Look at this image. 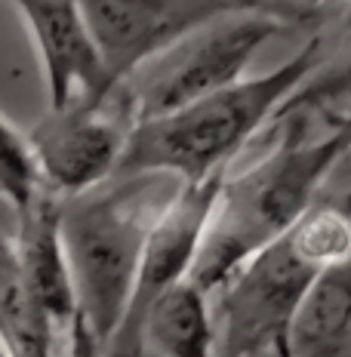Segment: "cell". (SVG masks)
Here are the masks:
<instances>
[{
	"mask_svg": "<svg viewBox=\"0 0 351 357\" xmlns=\"http://www.w3.org/2000/svg\"><path fill=\"white\" fill-rule=\"evenodd\" d=\"M281 139L241 173H225L207 222L191 280L213 296L244 262L271 247L315 206L330 173L351 148V111L330 136L308 139V117H283Z\"/></svg>",
	"mask_w": 351,
	"mask_h": 357,
	"instance_id": "obj_1",
	"label": "cell"
},
{
	"mask_svg": "<svg viewBox=\"0 0 351 357\" xmlns=\"http://www.w3.org/2000/svg\"><path fill=\"white\" fill-rule=\"evenodd\" d=\"M296 252L315 268H327L351 259V213L339 204H315L290 231Z\"/></svg>",
	"mask_w": 351,
	"mask_h": 357,
	"instance_id": "obj_14",
	"label": "cell"
},
{
	"mask_svg": "<svg viewBox=\"0 0 351 357\" xmlns=\"http://www.w3.org/2000/svg\"><path fill=\"white\" fill-rule=\"evenodd\" d=\"M59 326L28 299L19 284L13 237L0 247V342L10 357H53Z\"/></svg>",
	"mask_w": 351,
	"mask_h": 357,
	"instance_id": "obj_13",
	"label": "cell"
},
{
	"mask_svg": "<svg viewBox=\"0 0 351 357\" xmlns=\"http://www.w3.org/2000/svg\"><path fill=\"white\" fill-rule=\"evenodd\" d=\"M179 178L114 176L93 191L62 200L59 225L77 296V314L102 345L114 339L136 284L139 259Z\"/></svg>",
	"mask_w": 351,
	"mask_h": 357,
	"instance_id": "obj_3",
	"label": "cell"
},
{
	"mask_svg": "<svg viewBox=\"0 0 351 357\" xmlns=\"http://www.w3.org/2000/svg\"><path fill=\"white\" fill-rule=\"evenodd\" d=\"M10 237H13V234H6V231H0V247H6V243H10Z\"/></svg>",
	"mask_w": 351,
	"mask_h": 357,
	"instance_id": "obj_20",
	"label": "cell"
},
{
	"mask_svg": "<svg viewBox=\"0 0 351 357\" xmlns=\"http://www.w3.org/2000/svg\"><path fill=\"white\" fill-rule=\"evenodd\" d=\"M133 123L136 117L124 86L99 105L47 108L28 130L43 188L68 200L114 178Z\"/></svg>",
	"mask_w": 351,
	"mask_h": 357,
	"instance_id": "obj_7",
	"label": "cell"
},
{
	"mask_svg": "<svg viewBox=\"0 0 351 357\" xmlns=\"http://www.w3.org/2000/svg\"><path fill=\"white\" fill-rule=\"evenodd\" d=\"M40 62L47 108L99 105L117 93L77 0H13Z\"/></svg>",
	"mask_w": 351,
	"mask_h": 357,
	"instance_id": "obj_9",
	"label": "cell"
},
{
	"mask_svg": "<svg viewBox=\"0 0 351 357\" xmlns=\"http://www.w3.org/2000/svg\"><path fill=\"white\" fill-rule=\"evenodd\" d=\"M324 59V40L311 37L278 68L244 77L213 96L176 108L170 114L133 123L121 167L114 176L158 173L179 182H200L222 169L250 145L253 136L274 121L293 89Z\"/></svg>",
	"mask_w": 351,
	"mask_h": 357,
	"instance_id": "obj_2",
	"label": "cell"
},
{
	"mask_svg": "<svg viewBox=\"0 0 351 357\" xmlns=\"http://www.w3.org/2000/svg\"><path fill=\"white\" fill-rule=\"evenodd\" d=\"M274 6H281L283 16H287L293 25H302V22L315 19L318 10L324 3H336V0H271Z\"/></svg>",
	"mask_w": 351,
	"mask_h": 357,
	"instance_id": "obj_18",
	"label": "cell"
},
{
	"mask_svg": "<svg viewBox=\"0 0 351 357\" xmlns=\"http://www.w3.org/2000/svg\"><path fill=\"white\" fill-rule=\"evenodd\" d=\"M315 111H351V43L342 47L333 59H320L311 68V74L302 80L293 96L281 105L271 123L283 121L293 114H315Z\"/></svg>",
	"mask_w": 351,
	"mask_h": 357,
	"instance_id": "obj_15",
	"label": "cell"
},
{
	"mask_svg": "<svg viewBox=\"0 0 351 357\" xmlns=\"http://www.w3.org/2000/svg\"><path fill=\"white\" fill-rule=\"evenodd\" d=\"M225 173L228 169L210 178H200V182H182L176 195L170 197V204L163 206L145 241V250H142L126 314L117 326L114 339L105 345L108 357H145V345H142L145 314L167 289L191 278L194 259L200 252V241H204L207 222H210Z\"/></svg>",
	"mask_w": 351,
	"mask_h": 357,
	"instance_id": "obj_8",
	"label": "cell"
},
{
	"mask_svg": "<svg viewBox=\"0 0 351 357\" xmlns=\"http://www.w3.org/2000/svg\"><path fill=\"white\" fill-rule=\"evenodd\" d=\"M68 357H108L105 345L96 339V333L84 324L80 314L68 326Z\"/></svg>",
	"mask_w": 351,
	"mask_h": 357,
	"instance_id": "obj_17",
	"label": "cell"
},
{
	"mask_svg": "<svg viewBox=\"0 0 351 357\" xmlns=\"http://www.w3.org/2000/svg\"><path fill=\"white\" fill-rule=\"evenodd\" d=\"M351 336V259L327 268L293 326V357H336Z\"/></svg>",
	"mask_w": 351,
	"mask_h": 357,
	"instance_id": "obj_12",
	"label": "cell"
},
{
	"mask_svg": "<svg viewBox=\"0 0 351 357\" xmlns=\"http://www.w3.org/2000/svg\"><path fill=\"white\" fill-rule=\"evenodd\" d=\"M320 268L283 234L216 289V357H293V326Z\"/></svg>",
	"mask_w": 351,
	"mask_h": 357,
	"instance_id": "obj_4",
	"label": "cell"
},
{
	"mask_svg": "<svg viewBox=\"0 0 351 357\" xmlns=\"http://www.w3.org/2000/svg\"><path fill=\"white\" fill-rule=\"evenodd\" d=\"M62 197L43 191L28 210L16 215L13 225V256L19 268V284L37 308L68 333L77 317V296L71 284V268L62 243Z\"/></svg>",
	"mask_w": 351,
	"mask_h": 357,
	"instance_id": "obj_10",
	"label": "cell"
},
{
	"mask_svg": "<svg viewBox=\"0 0 351 357\" xmlns=\"http://www.w3.org/2000/svg\"><path fill=\"white\" fill-rule=\"evenodd\" d=\"M43 191L47 188H43L40 169H37L31 139L0 111V200L10 206L13 219H16Z\"/></svg>",
	"mask_w": 351,
	"mask_h": 357,
	"instance_id": "obj_16",
	"label": "cell"
},
{
	"mask_svg": "<svg viewBox=\"0 0 351 357\" xmlns=\"http://www.w3.org/2000/svg\"><path fill=\"white\" fill-rule=\"evenodd\" d=\"M142 345L158 357H216V317L210 296L182 280L148 308Z\"/></svg>",
	"mask_w": 351,
	"mask_h": 357,
	"instance_id": "obj_11",
	"label": "cell"
},
{
	"mask_svg": "<svg viewBox=\"0 0 351 357\" xmlns=\"http://www.w3.org/2000/svg\"><path fill=\"white\" fill-rule=\"evenodd\" d=\"M0 357H10V354H6V348H3V342H0Z\"/></svg>",
	"mask_w": 351,
	"mask_h": 357,
	"instance_id": "obj_21",
	"label": "cell"
},
{
	"mask_svg": "<svg viewBox=\"0 0 351 357\" xmlns=\"http://www.w3.org/2000/svg\"><path fill=\"white\" fill-rule=\"evenodd\" d=\"M77 3L117 86L133 80L145 65L188 40L200 28L225 16L265 13L290 25L283 10L271 0H77Z\"/></svg>",
	"mask_w": 351,
	"mask_h": 357,
	"instance_id": "obj_6",
	"label": "cell"
},
{
	"mask_svg": "<svg viewBox=\"0 0 351 357\" xmlns=\"http://www.w3.org/2000/svg\"><path fill=\"white\" fill-rule=\"evenodd\" d=\"M283 25L287 22L265 16V13L225 16L200 28L197 34H191L188 40H182L160 59H154L124 84L136 123L170 114L204 96L234 86L237 80H244L253 56L274 34H281Z\"/></svg>",
	"mask_w": 351,
	"mask_h": 357,
	"instance_id": "obj_5",
	"label": "cell"
},
{
	"mask_svg": "<svg viewBox=\"0 0 351 357\" xmlns=\"http://www.w3.org/2000/svg\"><path fill=\"white\" fill-rule=\"evenodd\" d=\"M13 225H16V219H13V213H10V206L0 200V231H6V234H13Z\"/></svg>",
	"mask_w": 351,
	"mask_h": 357,
	"instance_id": "obj_19",
	"label": "cell"
}]
</instances>
